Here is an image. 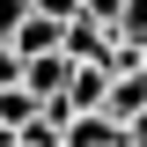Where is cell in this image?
Here are the masks:
<instances>
[{"instance_id": "1", "label": "cell", "mask_w": 147, "mask_h": 147, "mask_svg": "<svg viewBox=\"0 0 147 147\" xmlns=\"http://www.w3.org/2000/svg\"><path fill=\"white\" fill-rule=\"evenodd\" d=\"M22 59H37V52H59L66 44V15H44V7H30V15L15 22V37H7Z\"/></svg>"}, {"instance_id": "2", "label": "cell", "mask_w": 147, "mask_h": 147, "mask_svg": "<svg viewBox=\"0 0 147 147\" xmlns=\"http://www.w3.org/2000/svg\"><path fill=\"white\" fill-rule=\"evenodd\" d=\"M110 81H118L110 59H74V81H66L74 110H103V103H110Z\"/></svg>"}, {"instance_id": "3", "label": "cell", "mask_w": 147, "mask_h": 147, "mask_svg": "<svg viewBox=\"0 0 147 147\" xmlns=\"http://www.w3.org/2000/svg\"><path fill=\"white\" fill-rule=\"evenodd\" d=\"M66 147H132V132L110 118V110H74L66 125Z\"/></svg>"}, {"instance_id": "4", "label": "cell", "mask_w": 147, "mask_h": 147, "mask_svg": "<svg viewBox=\"0 0 147 147\" xmlns=\"http://www.w3.org/2000/svg\"><path fill=\"white\" fill-rule=\"evenodd\" d=\"M22 81H30L37 96H59V88L74 81V52L59 44V52H37V59H22Z\"/></svg>"}, {"instance_id": "5", "label": "cell", "mask_w": 147, "mask_h": 147, "mask_svg": "<svg viewBox=\"0 0 147 147\" xmlns=\"http://www.w3.org/2000/svg\"><path fill=\"white\" fill-rule=\"evenodd\" d=\"M110 118H118V125H132V118H140V110H147V66H125V74H118V81H110Z\"/></svg>"}, {"instance_id": "6", "label": "cell", "mask_w": 147, "mask_h": 147, "mask_svg": "<svg viewBox=\"0 0 147 147\" xmlns=\"http://www.w3.org/2000/svg\"><path fill=\"white\" fill-rule=\"evenodd\" d=\"M66 52H74V59H103V52H110V22L74 15V22H66Z\"/></svg>"}, {"instance_id": "7", "label": "cell", "mask_w": 147, "mask_h": 147, "mask_svg": "<svg viewBox=\"0 0 147 147\" xmlns=\"http://www.w3.org/2000/svg\"><path fill=\"white\" fill-rule=\"evenodd\" d=\"M37 110H44V96H37L30 81H7V88H0V125H15V132H22Z\"/></svg>"}, {"instance_id": "8", "label": "cell", "mask_w": 147, "mask_h": 147, "mask_svg": "<svg viewBox=\"0 0 147 147\" xmlns=\"http://www.w3.org/2000/svg\"><path fill=\"white\" fill-rule=\"evenodd\" d=\"M15 140H22V147H66V118H52V110H37L30 125L15 132Z\"/></svg>"}, {"instance_id": "9", "label": "cell", "mask_w": 147, "mask_h": 147, "mask_svg": "<svg viewBox=\"0 0 147 147\" xmlns=\"http://www.w3.org/2000/svg\"><path fill=\"white\" fill-rule=\"evenodd\" d=\"M110 30H118V37H132V44H147V0H125V7L110 15Z\"/></svg>"}, {"instance_id": "10", "label": "cell", "mask_w": 147, "mask_h": 147, "mask_svg": "<svg viewBox=\"0 0 147 147\" xmlns=\"http://www.w3.org/2000/svg\"><path fill=\"white\" fill-rule=\"evenodd\" d=\"M30 7H37V0H0V37H15V22L30 15Z\"/></svg>"}, {"instance_id": "11", "label": "cell", "mask_w": 147, "mask_h": 147, "mask_svg": "<svg viewBox=\"0 0 147 147\" xmlns=\"http://www.w3.org/2000/svg\"><path fill=\"white\" fill-rule=\"evenodd\" d=\"M7 81H22V52L7 44V37H0V88H7Z\"/></svg>"}, {"instance_id": "12", "label": "cell", "mask_w": 147, "mask_h": 147, "mask_svg": "<svg viewBox=\"0 0 147 147\" xmlns=\"http://www.w3.org/2000/svg\"><path fill=\"white\" fill-rule=\"evenodd\" d=\"M118 7H125V0H81V15H96V22H110Z\"/></svg>"}, {"instance_id": "13", "label": "cell", "mask_w": 147, "mask_h": 147, "mask_svg": "<svg viewBox=\"0 0 147 147\" xmlns=\"http://www.w3.org/2000/svg\"><path fill=\"white\" fill-rule=\"evenodd\" d=\"M37 7H44V15H66V22L81 15V0H37Z\"/></svg>"}, {"instance_id": "14", "label": "cell", "mask_w": 147, "mask_h": 147, "mask_svg": "<svg viewBox=\"0 0 147 147\" xmlns=\"http://www.w3.org/2000/svg\"><path fill=\"white\" fill-rule=\"evenodd\" d=\"M125 132H132V147H147V110H140V118H132Z\"/></svg>"}, {"instance_id": "15", "label": "cell", "mask_w": 147, "mask_h": 147, "mask_svg": "<svg viewBox=\"0 0 147 147\" xmlns=\"http://www.w3.org/2000/svg\"><path fill=\"white\" fill-rule=\"evenodd\" d=\"M0 147H22V140H15V125H0Z\"/></svg>"}]
</instances>
